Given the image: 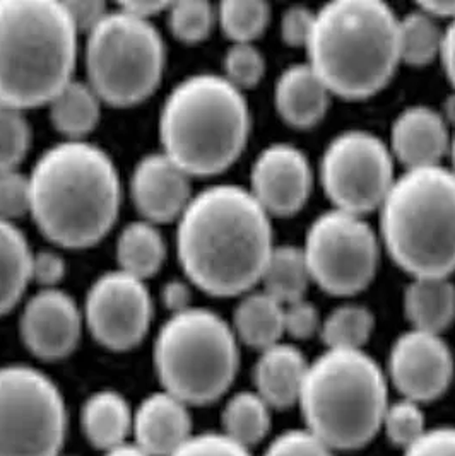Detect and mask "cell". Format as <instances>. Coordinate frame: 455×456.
<instances>
[{"mask_svg": "<svg viewBox=\"0 0 455 456\" xmlns=\"http://www.w3.org/2000/svg\"><path fill=\"white\" fill-rule=\"evenodd\" d=\"M102 98L84 79H72L50 100L48 117L65 141H86L102 118Z\"/></svg>", "mask_w": 455, "mask_h": 456, "instance_id": "25", "label": "cell"}, {"mask_svg": "<svg viewBox=\"0 0 455 456\" xmlns=\"http://www.w3.org/2000/svg\"><path fill=\"white\" fill-rule=\"evenodd\" d=\"M310 284L303 249L294 245H276L259 284L262 290L286 306L305 299Z\"/></svg>", "mask_w": 455, "mask_h": 456, "instance_id": "29", "label": "cell"}, {"mask_svg": "<svg viewBox=\"0 0 455 456\" xmlns=\"http://www.w3.org/2000/svg\"><path fill=\"white\" fill-rule=\"evenodd\" d=\"M322 316L310 301L302 299L285 306V335L294 340H309L318 335Z\"/></svg>", "mask_w": 455, "mask_h": 456, "instance_id": "40", "label": "cell"}, {"mask_svg": "<svg viewBox=\"0 0 455 456\" xmlns=\"http://www.w3.org/2000/svg\"><path fill=\"white\" fill-rule=\"evenodd\" d=\"M298 405L305 429L334 452L358 450L380 433L389 379L365 351L326 349L309 362Z\"/></svg>", "mask_w": 455, "mask_h": 456, "instance_id": "7", "label": "cell"}, {"mask_svg": "<svg viewBox=\"0 0 455 456\" xmlns=\"http://www.w3.org/2000/svg\"><path fill=\"white\" fill-rule=\"evenodd\" d=\"M335 452L309 429H290L276 436L262 456H335Z\"/></svg>", "mask_w": 455, "mask_h": 456, "instance_id": "38", "label": "cell"}, {"mask_svg": "<svg viewBox=\"0 0 455 456\" xmlns=\"http://www.w3.org/2000/svg\"><path fill=\"white\" fill-rule=\"evenodd\" d=\"M29 216L43 236L67 249L95 247L122 208V180L112 156L87 141L45 149L28 173Z\"/></svg>", "mask_w": 455, "mask_h": 456, "instance_id": "2", "label": "cell"}, {"mask_svg": "<svg viewBox=\"0 0 455 456\" xmlns=\"http://www.w3.org/2000/svg\"><path fill=\"white\" fill-rule=\"evenodd\" d=\"M402 456H455L454 426H440L428 429Z\"/></svg>", "mask_w": 455, "mask_h": 456, "instance_id": "43", "label": "cell"}, {"mask_svg": "<svg viewBox=\"0 0 455 456\" xmlns=\"http://www.w3.org/2000/svg\"><path fill=\"white\" fill-rule=\"evenodd\" d=\"M84 327L108 351L137 347L149 333L154 301L145 281L108 270L93 281L83 305Z\"/></svg>", "mask_w": 455, "mask_h": 456, "instance_id": "13", "label": "cell"}, {"mask_svg": "<svg viewBox=\"0 0 455 456\" xmlns=\"http://www.w3.org/2000/svg\"><path fill=\"white\" fill-rule=\"evenodd\" d=\"M79 419L87 443L103 453L132 439L134 409L120 392L98 390L89 395Z\"/></svg>", "mask_w": 455, "mask_h": 456, "instance_id": "22", "label": "cell"}, {"mask_svg": "<svg viewBox=\"0 0 455 456\" xmlns=\"http://www.w3.org/2000/svg\"><path fill=\"white\" fill-rule=\"evenodd\" d=\"M442 115L445 118V122L449 125H452L455 128V91L445 100L443 103V110H442Z\"/></svg>", "mask_w": 455, "mask_h": 456, "instance_id": "50", "label": "cell"}, {"mask_svg": "<svg viewBox=\"0 0 455 456\" xmlns=\"http://www.w3.org/2000/svg\"><path fill=\"white\" fill-rule=\"evenodd\" d=\"M192 428L190 405L161 388L134 409L132 441L147 455L171 456L195 435Z\"/></svg>", "mask_w": 455, "mask_h": 456, "instance_id": "19", "label": "cell"}, {"mask_svg": "<svg viewBox=\"0 0 455 456\" xmlns=\"http://www.w3.org/2000/svg\"><path fill=\"white\" fill-rule=\"evenodd\" d=\"M380 214V243L411 277L455 272V175L449 167L404 169Z\"/></svg>", "mask_w": 455, "mask_h": 456, "instance_id": "6", "label": "cell"}, {"mask_svg": "<svg viewBox=\"0 0 455 456\" xmlns=\"http://www.w3.org/2000/svg\"><path fill=\"white\" fill-rule=\"evenodd\" d=\"M160 299L168 314L182 313L192 308V284L188 281L171 279L160 290Z\"/></svg>", "mask_w": 455, "mask_h": 456, "instance_id": "45", "label": "cell"}, {"mask_svg": "<svg viewBox=\"0 0 455 456\" xmlns=\"http://www.w3.org/2000/svg\"><path fill=\"white\" fill-rule=\"evenodd\" d=\"M266 59L255 43H231L223 57V77L240 91H247L262 81Z\"/></svg>", "mask_w": 455, "mask_h": 456, "instance_id": "36", "label": "cell"}, {"mask_svg": "<svg viewBox=\"0 0 455 456\" xmlns=\"http://www.w3.org/2000/svg\"><path fill=\"white\" fill-rule=\"evenodd\" d=\"M63 456V455H62Z\"/></svg>", "mask_w": 455, "mask_h": 456, "instance_id": "52", "label": "cell"}, {"mask_svg": "<svg viewBox=\"0 0 455 456\" xmlns=\"http://www.w3.org/2000/svg\"><path fill=\"white\" fill-rule=\"evenodd\" d=\"M165 65V40L154 22L119 5L86 35V81L104 104L127 108L143 103L158 89Z\"/></svg>", "mask_w": 455, "mask_h": 456, "instance_id": "9", "label": "cell"}, {"mask_svg": "<svg viewBox=\"0 0 455 456\" xmlns=\"http://www.w3.org/2000/svg\"><path fill=\"white\" fill-rule=\"evenodd\" d=\"M33 141L26 111L0 102V173L20 169Z\"/></svg>", "mask_w": 455, "mask_h": 456, "instance_id": "34", "label": "cell"}, {"mask_svg": "<svg viewBox=\"0 0 455 456\" xmlns=\"http://www.w3.org/2000/svg\"><path fill=\"white\" fill-rule=\"evenodd\" d=\"M79 31L59 0H0V102L50 103L74 79Z\"/></svg>", "mask_w": 455, "mask_h": 456, "instance_id": "5", "label": "cell"}, {"mask_svg": "<svg viewBox=\"0 0 455 456\" xmlns=\"http://www.w3.org/2000/svg\"><path fill=\"white\" fill-rule=\"evenodd\" d=\"M33 249L16 223L0 219V316L21 303L31 284Z\"/></svg>", "mask_w": 455, "mask_h": 456, "instance_id": "27", "label": "cell"}, {"mask_svg": "<svg viewBox=\"0 0 455 456\" xmlns=\"http://www.w3.org/2000/svg\"><path fill=\"white\" fill-rule=\"evenodd\" d=\"M449 159H451V167H449V169L452 171L455 175V128L454 132L451 134V145H449Z\"/></svg>", "mask_w": 455, "mask_h": 456, "instance_id": "51", "label": "cell"}, {"mask_svg": "<svg viewBox=\"0 0 455 456\" xmlns=\"http://www.w3.org/2000/svg\"><path fill=\"white\" fill-rule=\"evenodd\" d=\"M103 456H151L145 453V450L141 446H137L132 439L127 441L120 446H115L108 452H104Z\"/></svg>", "mask_w": 455, "mask_h": 456, "instance_id": "49", "label": "cell"}, {"mask_svg": "<svg viewBox=\"0 0 455 456\" xmlns=\"http://www.w3.org/2000/svg\"><path fill=\"white\" fill-rule=\"evenodd\" d=\"M250 128L244 91L212 72L192 74L173 86L158 118L161 151L192 178L233 167L247 147Z\"/></svg>", "mask_w": 455, "mask_h": 456, "instance_id": "4", "label": "cell"}, {"mask_svg": "<svg viewBox=\"0 0 455 456\" xmlns=\"http://www.w3.org/2000/svg\"><path fill=\"white\" fill-rule=\"evenodd\" d=\"M402 306L411 329L442 335L455 322V284L451 277H413Z\"/></svg>", "mask_w": 455, "mask_h": 456, "instance_id": "23", "label": "cell"}, {"mask_svg": "<svg viewBox=\"0 0 455 456\" xmlns=\"http://www.w3.org/2000/svg\"><path fill=\"white\" fill-rule=\"evenodd\" d=\"M443 40V28L438 21L416 9L399 18V53L401 63L425 67L440 57Z\"/></svg>", "mask_w": 455, "mask_h": 456, "instance_id": "31", "label": "cell"}, {"mask_svg": "<svg viewBox=\"0 0 455 456\" xmlns=\"http://www.w3.org/2000/svg\"><path fill=\"white\" fill-rule=\"evenodd\" d=\"M375 330L373 313L356 303H344L322 318L320 338L326 349L363 351Z\"/></svg>", "mask_w": 455, "mask_h": 456, "instance_id": "30", "label": "cell"}, {"mask_svg": "<svg viewBox=\"0 0 455 456\" xmlns=\"http://www.w3.org/2000/svg\"><path fill=\"white\" fill-rule=\"evenodd\" d=\"M67 431L65 396L48 374L0 366V456H62Z\"/></svg>", "mask_w": 455, "mask_h": 456, "instance_id": "10", "label": "cell"}, {"mask_svg": "<svg viewBox=\"0 0 455 456\" xmlns=\"http://www.w3.org/2000/svg\"><path fill=\"white\" fill-rule=\"evenodd\" d=\"M380 431H384L387 439L397 448L408 450L413 446L428 431L421 403L402 396L395 402H389Z\"/></svg>", "mask_w": 455, "mask_h": 456, "instance_id": "35", "label": "cell"}, {"mask_svg": "<svg viewBox=\"0 0 455 456\" xmlns=\"http://www.w3.org/2000/svg\"><path fill=\"white\" fill-rule=\"evenodd\" d=\"M438 59L443 65L445 76L455 91V20L443 28V40Z\"/></svg>", "mask_w": 455, "mask_h": 456, "instance_id": "46", "label": "cell"}, {"mask_svg": "<svg viewBox=\"0 0 455 456\" xmlns=\"http://www.w3.org/2000/svg\"><path fill=\"white\" fill-rule=\"evenodd\" d=\"M270 424L272 409L255 390L231 395L221 412V433L249 450L268 437Z\"/></svg>", "mask_w": 455, "mask_h": 456, "instance_id": "28", "label": "cell"}, {"mask_svg": "<svg viewBox=\"0 0 455 456\" xmlns=\"http://www.w3.org/2000/svg\"><path fill=\"white\" fill-rule=\"evenodd\" d=\"M332 93L307 62L288 65L274 84V106L285 124L311 128L326 117Z\"/></svg>", "mask_w": 455, "mask_h": 456, "instance_id": "20", "label": "cell"}, {"mask_svg": "<svg viewBox=\"0 0 455 456\" xmlns=\"http://www.w3.org/2000/svg\"><path fill=\"white\" fill-rule=\"evenodd\" d=\"M153 366L161 388L190 407L228 394L240 368V342L231 323L207 308L168 314L154 337Z\"/></svg>", "mask_w": 455, "mask_h": 456, "instance_id": "8", "label": "cell"}, {"mask_svg": "<svg viewBox=\"0 0 455 456\" xmlns=\"http://www.w3.org/2000/svg\"><path fill=\"white\" fill-rule=\"evenodd\" d=\"M171 456H253L252 450L240 446L223 433L194 435Z\"/></svg>", "mask_w": 455, "mask_h": 456, "instance_id": "39", "label": "cell"}, {"mask_svg": "<svg viewBox=\"0 0 455 456\" xmlns=\"http://www.w3.org/2000/svg\"><path fill=\"white\" fill-rule=\"evenodd\" d=\"M128 191L141 219L156 226L177 223L194 197L192 176L163 151L136 163Z\"/></svg>", "mask_w": 455, "mask_h": 456, "instance_id": "17", "label": "cell"}, {"mask_svg": "<svg viewBox=\"0 0 455 456\" xmlns=\"http://www.w3.org/2000/svg\"><path fill=\"white\" fill-rule=\"evenodd\" d=\"M389 144L367 130H344L324 149L318 178L334 208L358 216L378 210L395 182Z\"/></svg>", "mask_w": 455, "mask_h": 456, "instance_id": "12", "label": "cell"}, {"mask_svg": "<svg viewBox=\"0 0 455 456\" xmlns=\"http://www.w3.org/2000/svg\"><path fill=\"white\" fill-rule=\"evenodd\" d=\"M119 7L124 9L125 12L136 16V18L153 21V18L166 12L168 4L166 2H158V0H136V2L119 4Z\"/></svg>", "mask_w": 455, "mask_h": 456, "instance_id": "47", "label": "cell"}, {"mask_svg": "<svg viewBox=\"0 0 455 456\" xmlns=\"http://www.w3.org/2000/svg\"><path fill=\"white\" fill-rule=\"evenodd\" d=\"M313 169L296 145L276 142L264 147L250 169V193L272 216L288 217L307 206Z\"/></svg>", "mask_w": 455, "mask_h": 456, "instance_id": "16", "label": "cell"}, {"mask_svg": "<svg viewBox=\"0 0 455 456\" xmlns=\"http://www.w3.org/2000/svg\"><path fill=\"white\" fill-rule=\"evenodd\" d=\"M305 52L332 96L367 100L401 63L399 16L380 0H334L317 11Z\"/></svg>", "mask_w": 455, "mask_h": 456, "instance_id": "3", "label": "cell"}, {"mask_svg": "<svg viewBox=\"0 0 455 456\" xmlns=\"http://www.w3.org/2000/svg\"><path fill=\"white\" fill-rule=\"evenodd\" d=\"M86 330L83 308L65 290L38 289L22 306L20 335L35 357L54 362L74 353Z\"/></svg>", "mask_w": 455, "mask_h": 456, "instance_id": "15", "label": "cell"}, {"mask_svg": "<svg viewBox=\"0 0 455 456\" xmlns=\"http://www.w3.org/2000/svg\"><path fill=\"white\" fill-rule=\"evenodd\" d=\"M387 144L393 161L406 169L436 167L449 154L451 130L442 111L414 104L395 117Z\"/></svg>", "mask_w": 455, "mask_h": 456, "instance_id": "18", "label": "cell"}, {"mask_svg": "<svg viewBox=\"0 0 455 456\" xmlns=\"http://www.w3.org/2000/svg\"><path fill=\"white\" fill-rule=\"evenodd\" d=\"M29 178L21 169H11L0 173V219L16 223L24 216H29Z\"/></svg>", "mask_w": 455, "mask_h": 456, "instance_id": "37", "label": "cell"}, {"mask_svg": "<svg viewBox=\"0 0 455 456\" xmlns=\"http://www.w3.org/2000/svg\"><path fill=\"white\" fill-rule=\"evenodd\" d=\"M309 362L303 353L286 342H279L261 351L253 366V387L270 409H288L298 405Z\"/></svg>", "mask_w": 455, "mask_h": 456, "instance_id": "21", "label": "cell"}, {"mask_svg": "<svg viewBox=\"0 0 455 456\" xmlns=\"http://www.w3.org/2000/svg\"><path fill=\"white\" fill-rule=\"evenodd\" d=\"M67 273V264L55 249L33 251L31 258V284L40 289H57Z\"/></svg>", "mask_w": 455, "mask_h": 456, "instance_id": "42", "label": "cell"}, {"mask_svg": "<svg viewBox=\"0 0 455 456\" xmlns=\"http://www.w3.org/2000/svg\"><path fill=\"white\" fill-rule=\"evenodd\" d=\"M165 14L171 35L186 45L204 42L218 22L216 7L206 0L168 4Z\"/></svg>", "mask_w": 455, "mask_h": 456, "instance_id": "33", "label": "cell"}, {"mask_svg": "<svg viewBox=\"0 0 455 456\" xmlns=\"http://www.w3.org/2000/svg\"><path fill=\"white\" fill-rule=\"evenodd\" d=\"M380 245L365 216L331 208L313 219L302 249L313 284L335 297H352L372 284Z\"/></svg>", "mask_w": 455, "mask_h": 456, "instance_id": "11", "label": "cell"}, {"mask_svg": "<svg viewBox=\"0 0 455 456\" xmlns=\"http://www.w3.org/2000/svg\"><path fill=\"white\" fill-rule=\"evenodd\" d=\"M221 31L231 43H253L269 26V4L262 0H227L216 7Z\"/></svg>", "mask_w": 455, "mask_h": 456, "instance_id": "32", "label": "cell"}, {"mask_svg": "<svg viewBox=\"0 0 455 456\" xmlns=\"http://www.w3.org/2000/svg\"><path fill=\"white\" fill-rule=\"evenodd\" d=\"M317 11H311L309 5H291L281 18V38L285 45L293 48H305L310 40L315 26Z\"/></svg>", "mask_w": 455, "mask_h": 456, "instance_id": "41", "label": "cell"}, {"mask_svg": "<svg viewBox=\"0 0 455 456\" xmlns=\"http://www.w3.org/2000/svg\"><path fill=\"white\" fill-rule=\"evenodd\" d=\"M274 247L269 214L240 185L194 193L177 221V255L186 281L214 297L255 289Z\"/></svg>", "mask_w": 455, "mask_h": 456, "instance_id": "1", "label": "cell"}, {"mask_svg": "<svg viewBox=\"0 0 455 456\" xmlns=\"http://www.w3.org/2000/svg\"><path fill=\"white\" fill-rule=\"evenodd\" d=\"M454 373V354L442 335L410 329L393 340L385 374L402 398L434 402L449 390Z\"/></svg>", "mask_w": 455, "mask_h": 456, "instance_id": "14", "label": "cell"}, {"mask_svg": "<svg viewBox=\"0 0 455 456\" xmlns=\"http://www.w3.org/2000/svg\"><path fill=\"white\" fill-rule=\"evenodd\" d=\"M117 269L141 281L154 277L165 264L166 241L160 228L145 219L125 226L115 245Z\"/></svg>", "mask_w": 455, "mask_h": 456, "instance_id": "26", "label": "cell"}, {"mask_svg": "<svg viewBox=\"0 0 455 456\" xmlns=\"http://www.w3.org/2000/svg\"><path fill=\"white\" fill-rule=\"evenodd\" d=\"M231 329L240 344L261 353L281 342L285 335V305L266 290H249L240 296L235 306Z\"/></svg>", "mask_w": 455, "mask_h": 456, "instance_id": "24", "label": "cell"}, {"mask_svg": "<svg viewBox=\"0 0 455 456\" xmlns=\"http://www.w3.org/2000/svg\"><path fill=\"white\" fill-rule=\"evenodd\" d=\"M70 20L74 22L79 35H87L98 22L103 20L110 7L96 0H67L63 2Z\"/></svg>", "mask_w": 455, "mask_h": 456, "instance_id": "44", "label": "cell"}, {"mask_svg": "<svg viewBox=\"0 0 455 456\" xmlns=\"http://www.w3.org/2000/svg\"><path fill=\"white\" fill-rule=\"evenodd\" d=\"M418 7L430 14L436 21L447 20L451 22L455 20V0H428L418 4Z\"/></svg>", "mask_w": 455, "mask_h": 456, "instance_id": "48", "label": "cell"}]
</instances>
